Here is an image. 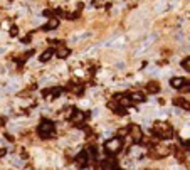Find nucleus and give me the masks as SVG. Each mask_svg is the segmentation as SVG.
Listing matches in <instances>:
<instances>
[{
	"label": "nucleus",
	"instance_id": "1",
	"mask_svg": "<svg viewBox=\"0 0 190 170\" xmlns=\"http://www.w3.org/2000/svg\"><path fill=\"white\" fill-rule=\"evenodd\" d=\"M152 133L160 140H170L175 136V130L173 126L170 125L168 121L165 120H158V121H153L152 123Z\"/></svg>",
	"mask_w": 190,
	"mask_h": 170
},
{
	"label": "nucleus",
	"instance_id": "2",
	"mask_svg": "<svg viewBox=\"0 0 190 170\" xmlns=\"http://www.w3.org/2000/svg\"><path fill=\"white\" fill-rule=\"evenodd\" d=\"M37 136L41 140H49L57 136V125L49 118H42L37 125Z\"/></svg>",
	"mask_w": 190,
	"mask_h": 170
},
{
	"label": "nucleus",
	"instance_id": "3",
	"mask_svg": "<svg viewBox=\"0 0 190 170\" xmlns=\"http://www.w3.org/2000/svg\"><path fill=\"white\" fill-rule=\"evenodd\" d=\"M103 150H105L106 155L114 157V155H118L121 150H123V140H121L120 136H111V138L105 140V143H103Z\"/></svg>",
	"mask_w": 190,
	"mask_h": 170
},
{
	"label": "nucleus",
	"instance_id": "4",
	"mask_svg": "<svg viewBox=\"0 0 190 170\" xmlns=\"http://www.w3.org/2000/svg\"><path fill=\"white\" fill-rule=\"evenodd\" d=\"M89 120V113L88 111H84V110H74V113H73V116L69 118V121H71V125L73 126H76V128H79V126H82L86 121Z\"/></svg>",
	"mask_w": 190,
	"mask_h": 170
},
{
	"label": "nucleus",
	"instance_id": "5",
	"mask_svg": "<svg viewBox=\"0 0 190 170\" xmlns=\"http://www.w3.org/2000/svg\"><path fill=\"white\" fill-rule=\"evenodd\" d=\"M128 135L133 138L135 143H141V140L145 138V130L141 128V125L131 123V125H128Z\"/></svg>",
	"mask_w": 190,
	"mask_h": 170
},
{
	"label": "nucleus",
	"instance_id": "6",
	"mask_svg": "<svg viewBox=\"0 0 190 170\" xmlns=\"http://www.w3.org/2000/svg\"><path fill=\"white\" fill-rule=\"evenodd\" d=\"M99 170H120V164L114 157H109L106 155L105 158H101L99 162Z\"/></svg>",
	"mask_w": 190,
	"mask_h": 170
},
{
	"label": "nucleus",
	"instance_id": "7",
	"mask_svg": "<svg viewBox=\"0 0 190 170\" xmlns=\"http://www.w3.org/2000/svg\"><path fill=\"white\" fill-rule=\"evenodd\" d=\"M128 98H130L135 104H141L146 101V93L143 91V89H131V91L128 93Z\"/></svg>",
	"mask_w": 190,
	"mask_h": 170
},
{
	"label": "nucleus",
	"instance_id": "8",
	"mask_svg": "<svg viewBox=\"0 0 190 170\" xmlns=\"http://www.w3.org/2000/svg\"><path fill=\"white\" fill-rule=\"evenodd\" d=\"M160 89H162V86H160V83L156 81V79H150V81L145 83V93L146 95L155 96V95L160 93Z\"/></svg>",
	"mask_w": 190,
	"mask_h": 170
},
{
	"label": "nucleus",
	"instance_id": "9",
	"mask_svg": "<svg viewBox=\"0 0 190 170\" xmlns=\"http://www.w3.org/2000/svg\"><path fill=\"white\" fill-rule=\"evenodd\" d=\"M172 101H173V106L175 108H178V110H182V111H190V101L188 99L178 96V98H173Z\"/></svg>",
	"mask_w": 190,
	"mask_h": 170
},
{
	"label": "nucleus",
	"instance_id": "10",
	"mask_svg": "<svg viewBox=\"0 0 190 170\" xmlns=\"http://www.w3.org/2000/svg\"><path fill=\"white\" fill-rule=\"evenodd\" d=\"M69 56H71V49L67 46H59V47L54 49V57H57V59H66Z\"/></svg>",
	"mask_w": 190,
	"mask_h": 170
},
{
	"label": "nucleus",
	"instance_id": "11",
	"mask_svg": "<svg viewBox=\"0 0 190 170\" xmlns=\"http://www.w3.org/2000/svg\"><path fill=\"white\" fill-rule=\"evenodd\" d=\"M184 83H185V78H182V76H173V78L168 79V84H170L172 89H180Z\"/></svg>",
	"mask_w": 190,
	"mask_h": 170
},
{
	"label": "nucleus",
	"instance_id": "12",
	"mask_svg": "<svg viewBox=\"0 0 190 170\" xmlns=\"http://www.w3.org/2000/svg\"><path fill=\"white\" fill-rule=\"evenodd\" d=\"M52 57H54V47H47L46 51H42V52H41L39 61H41V63H49Z\"/></svg>",
	"mask_w": 190,
	"mask_h": 170
},
{
	"label": "nucleus",
	"instance_id": "13",
	"mask_svg": "<svg viewBox=\"0 0 190 170\" xmlns=\"http://www.w3.org/2000/svg\"><path fill=\"white\" fill-rule=\"evenodd\" d=\"M59 19H57V17H54V19H49L47 20V24L44 25V30H54V29H57L59 27Z\"/></svg>",
	"mask_w": 190,
	"mask_h": 170
},
{
	"label": "nucleus",
	"instance_id": "14",
	"mask_svg": "<svg viewBox=\"0 0 190 170\" xmlns=\"http://www.w3.org/2000/svg\"><path fill=\"white\" fill-rule=\"evenodd\" d=\"M178 91H180V93H190V81L185 79V83L182 84V88L178 89Z\"/></svg>",
	"mask_w": 190,
	"mask_h": 170
},
{
	"label": "nucleus",
	"instance_id": "15",
	"mask_svg": "<svg viewBox=\"0 0 190 170\" xmlns=\"http://www.w3.org/2000/svg\"><path fill=\"white\" fill-rule=\"evenodd\" d=\"M182 67H184L187 73H190V57H185V59L182 61Z\"/></svg>",
	"mask_w": 190,
	"mask_h": 170
},
{
	"label": "nucleus",
	"instance_id": "16",
	"mask_svg": "<svg viewBox=\"0 0 190 170\" xmlns=\"http://www.w3.org/2000/svg\"><path fill=\"white\" fill-rule=\"evenodd\" d=\"M17 34H19V29H17V25H12V27H10V35H12V37H15Z\"/></svg>",
	"mask_w": 190,
	"mask_h": 170
},
{
	"label": "nucleus",
	"instance_id": "17",
	"mask_svg": "<svg viewBox=\"0 0 190 170\" xmlns=\"http://www.w3.org/2000/svg\"><path fill=\"white\" fill-rule=\"evenodd\" d=\"M7 155V148H2V150H0V158H3Z\"/></svg>",
	"mask_w": 190,
	"mask_h": 170
},
{
	"label": "nucleus",
	"instance_id": "18",
	"mask_svg": "<svg viewBox=\"0 0 190 170\" xmlns=\"http://www.w3.org/2000/svg\"><path fill=\"white\" fill-rule=\"evenodd\" d=\"M178 170H187V168H185L184 165H182V167H178Z\"/></svg>",
	"mask_w": 190,
	"mask_h": 170
}]
</instances>
